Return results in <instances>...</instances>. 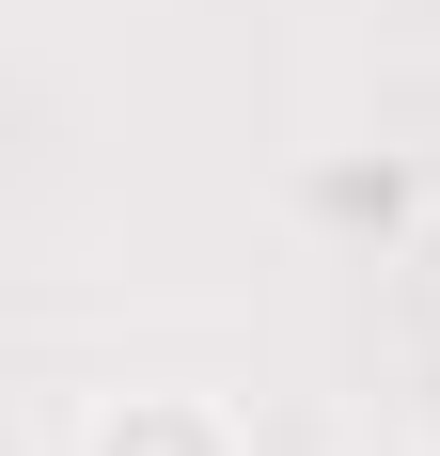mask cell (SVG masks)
<instances>
[{"label": "cell", "instance_id": "obj_1", "mask_svg": "<svg viewBox=\"0 0 440 456\" xmlns=\"http://www.w3.org/2000/svg\"><path fill=\"white\" fill-rule=\"evenodd\" d=\"M79 456H236V425H220L205 394H110V410L79 425Z\"/></svg>", "mask_w": 440, "mask_h": 456}]
</instances>
